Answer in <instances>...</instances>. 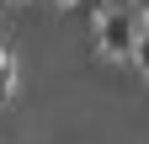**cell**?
Segmentation results:
<instances>
[{
	"instance_id": "obj_1",
	"label": "cell",
	"mask_w": 149,
	"mask_h": 144,
	"mask_svg": "<svg viewBox=\"0 0 149 144\" xmlns=\"http://www.w3.org/2000/svg\"><path fill=\"white\" fill-rule=\"evenodd\" d=\"M101 43H107V53H128V48L139 43V32H133V22L117 11V16H107V22H101Z\"/></svg>"
},
{
	"instance_id": "obj_2",
	"label": "cell",
	"mask_w": 149,
	"mask_h": 144,
	"mask_svg": "<svg viewBox=\"0 0 149 144\" xmlns=\"http://www.w3.org/2000/svg\"><path fill=\"white\" fill-rule=\"evenodd\" d=\"M133 53H139V64L149 69V27H139V43H133Z\"/></svg>"
},
{
	"instance_id": "obj_3",
	"label": "cell",
	"mask_w": 149,
	"mask_h": 144,
	"mask_svg": "<svg viewBox=\"0 0 149 144\" xmlns=\"http://www.w3.org/2000/svg\"><path fill=\"white\" fill-rule=\"evenodd\" d=\"M0 6H6V0H0Z\"/></svg>"
}]
</instances>
